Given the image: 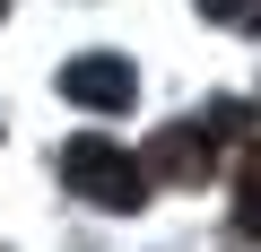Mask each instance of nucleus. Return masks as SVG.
<instances>
[{"mask_svg":"<svg viewBox=\"0 0 261 252\" xmlns=\"http://www.w3.org/2000/svg\"><path fill=\"white\" fill-rule=\"evenodd\" d=\"M61 183L79 200H96V209H122V217L148 200V165L130 157V148H113V139H70L61 148Z\"/></svg>","mask_w":261,"mask_h":252,"instance_id":"nucleus-1","label":"nucleus"},{"mask_svg":"<svg viewBox=\"0 0 261 252\" xmlns=\"http://www.w3.org/2000/svg\"><path fill=\"white\" fill-rule=\"evenodd\" d=\"M244 104L226 96L218 113H192V122H174V131H157V148H148V174H174V183H209L218 174V157H226V131H244Z\"/></svg>","mask_w":261,"mask_h":252,"instance_id":"nucleus-2","label":"nucleus"},{"mask_svg":"<svg viewBox=\"0 0 261 252\" xmlns=\"http://www.w3.org/2000/svg\"><path fill=\"white\" fill-rule=\"evenodd\" d=\"M61 96L87 104V113H122V104H140V70H130L122 52H87L61 70Z\"/></svg>","mask_w":261,"mask_h":252,"instance_id":"nucleus-3","label":"nucleus"},{"mask_svg":"<svg viewBox=\"0 0 261 252\" xmlns=\"http://www.w3.org/2000/svg\"><path fill=\"white\" fill-rule=\"evenodd\" d=\"M235 226L261 235V139H252V157H244V174H235Z\"/></svg>","mask_w":261,"mask_h":252,"instance_id":"nucleus-4","label":"nucleus"},{"mask_svg":"<svg viewBox=\"0 0 261 252\" xmlns=\"http://www.w3.org/2000/svg\"><path fill=\"white\" fill-rule=\"evenodd\" d=\"M209 18H261V0H200Z\"/></svg>","mask_w":261,"mask_h":252,"instance_id":"nucleus-5","label":"nucleus"},{"mask_svg":"<svg viewBox=\"0 0 261 252\" xmlns=\"http://www.w3.org/2000/svg\"><path fill=\"white\" fill-rule=\"evenodd\" d=\"M0 18H9V0H0Z\"/></svg>","mask_w":261,"mask_h":252,"instance_id":"nucleus-6","label":"nucleus"}]
</instances>
